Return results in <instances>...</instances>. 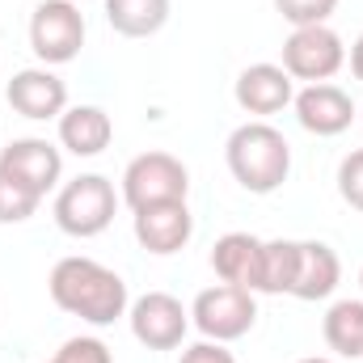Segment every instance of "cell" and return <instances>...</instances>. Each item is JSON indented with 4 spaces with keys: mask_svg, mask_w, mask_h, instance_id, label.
Listing matches in <instances>:
<instances>
[{
    "mask_svg": "<svg viewBox=\"0 0 363 363\" xmlns=\"http://www.w3.org/2000/svg\"><path fill=\"white\" fill-rule=\"evenodd\" d=\"M47 287H51V300H55L64 313L89 321L97 330H101V325H114V321L127 317V308H131L123 274L110 271V267H101V262H93V258H81V254L60 258L55 271H51V279H47Z\"/></svg>",
    "mask_w": 363,
    "mask_h": 363,
    "instance_id": "cell-1",
    "label": "cell"
},
{
    "mask_svg": "<svg viewBox=\"0 0 363 363\" xmlns=\"http://www.w3.org/2000/svg\"><path fill=\"white\" fill-rule=\"evenodd\" d=\"M224 157H228V174L241 182L250 194H274L287 182V174H291V144L267 118L241 123L228 135Z\"/></svg>",
    "mask_w": 363,
    "mask_h": 363,
    "instance_id": "cell-2",
    "label": "cell"
},
{
    "mask_svg": "<svg viewBox=\"0 0 363 363\" xmlns=\"http://www.w3.org/2000/svg\"><path fill=\"white\" fill-rule=\"evenodd\" d=\"M114 211H118L114 182L101 174H81V178L64 182V190L55 194V224L81 241L106 233L114 224Z\"/></svg>",
    "mask_w": 363,
    "mask_h": 363,
    "instance_id": "cell-3",
    "label": "cell"
},
{
    "mask_svg": "<svg viewBox=\"0 0 363 363\" xmlns=\"http://www.w3.org/2000/svg\"><path fill=\"white\" fill-rule=\"evenodd\" d=\"M190 321H194L199 334L211 338V342H237V338H245V334L254 330V321H258L254 291L233 287V283H216V287H207V291L194 296Z\"/></svg>",
    "mask_w": 363,
    "mask_h": 363,
    "instance_id": "cell-4",
    "label": "cell"
},
{
    "mask_svg": "<svg viewBox=\"0 0 363 363\" xmlns=\"http://www.w3.org/2000/svg\"><path fill=\"white\" fill-rule=\"evenodd\" d=\"M85 47V17L72 0H43L30 17V51L43 68L72 64Z\"/></svg>",
    "mask_w": 363,
    "mask_h": 363,
    "instance_id": "cell-5",
    "label": "cell"
},
{
    "mask_svg": "<svg viewBox=\"0 0 363 363\" xmlns=\"http://www.w3.org/2000/svg\"><path fill=\"white\" fill-rule=\"evenodd\" d=\"M342 64H347V47L330 26H300L283 43V72L291 81L325 85L330 77L342 72Z\"/></svg>",
    "mask_w": 363,
    "mask_h": 363,
    "instance_id": "cell-6",
    "label": "cell"
},
{
    "mask_svg": "<svg viewBox=\"0 0 363 363\" xmlns=\"http://www.w3.org/2000/svg\"><path fill=\"white\" fill-rule=\"evenodd\" d=\"M186 194H190V174L169 152H144L123 169V203L131 211L152 207V203H174Z\"/></svg>",
    "mask_w": 363,
    "mask_h": 363,
    "instance_id": "cell-7",
    "label": "cell"
},
{
    "mask_svg": "<svg viewBox=\"0 0 363 363\" xmlns=\"http://www.w3.org/2000/svg\"><path fill=\"white\" fill-rule=\"evenodd\" d=\"M127 317H131L135 342H144L148 351H178L182 338H186V330H190V313L182 308V300L169 296V291H148V296H140V300L127 308Z\"/></svg>",
    "mask_w": 363,
    "mask_h": 363,
    "instance_id": "cell-8",
    "label": "cell"
},
{
    "mask_svg": "<svg viewBox=\"0 0 363 363\" xmlns=\"http://www.w3.org/2000/svg\"><path fill=\"white\" fill-rule=\"evenodd\" d=\"M0 174L9 182H17V186H26L30 194L47 199V190H55L60 178H64V152L51 140L26 135V140H13L0 152Z\"/></svg>",
    "mask_w": 363,
    "mask_h": 363,
    "instance_id": "cell-9",
    "label": "cell"
},
{
    "mask_svg": "<svg viewBox=\"0 0 363 363\" xmlns=\"http://www.w3.org/2000/svg\"><path fill=\"white\" fill-rule=\"evenodd\" d=\"M291 106H296V118H300V127L308 131V135H321V140H330V135H342L355 118H359V106L351 101V93L338 89V85H304V89L291 97Z\"/></svg>",
    "mask_w": 363,
    "mask_h": 363,
    "instance_id": "cell-10",
    "label": "cell"
},
{
    "mask_svg": "<svg viewBox=\"0 0 363 363\" xmlns=\"http://www.w3.org/2000/svg\"><path fill=\"white\" fill-rule=\"evenodd\" d=\"M194 237V216L186 207V199L174 203H152V207H140L135 211V241L157 254V258H169L186 250V241Z\"/></svg>",
    "mask_w": 363,
    "mask_h": 363,
    "instance_id": "cell-11",
    "label": "cell"
},
{
    "mask_svg": "<svg viewBox=\"0 0 363 363\" xmlns=\"http://www.w3.org/2000/svg\"><path fill=\"white\" fill-rule=\"evenodd\" d=\"M4 97H9V106L21 118H34V123L60 118L68 110V85L51 68H21V72H13Z\"/></svg>",
    "mask_w": 363,
    "mask_h": 363,
    "instance_id": "cell-12",
    "label": "cell"
},
{
    "mask_svg": "<svg viewBox=\"0 0 363 363\" xmlns=\"http://www.w3.org/2000/svg\"><path fill=\"white\" fill-rule=\"evenodd\" d=\"M237 106L245 110V114H254V118H271L279 110H287L291 106V97H296V81L283 72V64H250L241 77H237Z\"/></svg>",
    "mask_w": 363,
    "mask_h": 363,
    "instance_id": "cell-13",
    "label": "cell"
},
{
    "mask_svg": "<svg viewBox=\"0 0 363 363\" xmlns=\"http://www.w3.org/2000/svg\"><path fill=\"white\" fill-rule=\"evenodd\" d=\"M258 267H262V241L250 233H224L211 250V271L220 283L258 291Z\"/></svg>",
    "mask_w": 363,
    "mask_h": 363,
    "instance_id": "cell-14",
    "label": "cell"
},
{
    "mask_svg": "<svg viewBox=\"0 0 363 363\" xmlns=\"http://www.w3.org/2000/svg\"><path fill=\"white\" fill-rule=\"evenodd\" d=\"M114 140V123L101 106H68L60 114V144L72 157H97Z\"/></svg>",
    "mask_w": 363,
    "mask_h": 363,
    "instance_id": "cell-15",
    "label": "cell"
},
{
    "mask_svg": "<svg viewBox=\"0 0 363 363\" xmlns=\"http://www.w3.org/2000/svg\"><path fill=\"white\" fill-rule=\"evenodd\" d=\"M338 283H342L338 254L325 241H300V267H296L291 296L296 300H325V296H334Z\"/></svg>",
    "mask_w": 363,
    "mask_h": 363,
    "instance_id": "cell-16",
    "label": "cell"
},
{
    "mask_svg": "<svg viewBox=\"0 0 363 363\" xmlns=\"http://www.w3.org/2000/svg\"><path fill=\"white\" fill-rule=\"evenodd\" d=\"M106 21L123 38H152L169 21V0H106Z\"/></svg>",
    "mask_w": 363,
    "mask_h": 363,
    "instance_id": "cell-17",
    "label": "cell"
},
{
    "mask_svg": "<svg viewBox=\"0 0 363 363\" xmlns=\"http://www.w3.org/2000/svg\"><path fill=\"white\" fill-rule=\"evenodd\" d=\"M325 347L342 359H363V300H338L330 304L321 321Z\"/></svg>",
    "mask_w": 363,
    "mask_h": 363,
    "instance_id": "cell-18",
    "label": "cell"
},
{
    "mask_svg": "<svg viewBox=\"0 0 363 363\" xmlns=\"http://www.w3.org/2000/svg\"><path fill=\"white\" fill-rule=\"evenodd\" d=\"M296 267H300V241H262L258 291L262 296H291Z\"/></svg>",
    "mask_w": 363,
    "mask_h": 363,
    "instance_id": "cell-19",
    "label": "cell"
},
{
    "mask_svg": "<svg viewBox=\"0 0 363 363\" xmlns=\"http://www.w3.org/2000/svg\"><path fill=\"white\" fill-rule=\"evenodd\" d=\"M38 203H43L38 194H30L26 186H17L0 174V224H26L38 211Z\"/></svg>",
    "mask_w": 363,
    "mask_h": 363,
    "instance_id": "cell-20",
    "label": "cell"
},
{
    "mask_svg": "<svg viewBox=\"0 0 363 363\" xmlns=\"http://www.w3.org/2000/svg\"><path fill=\"white\" fill-rule=\"evenodd\" d=\"M274 9L283 13V21L291 30H300V26H325L334 17L338 0H274Z\"/></svg>",
    "mask_w": 363,
    "mask_h": 363,
    "instance_id": "cell-21",
    "label": "cell"
},
{
    "mask_svg": "<svg viewBox=\"0 0 363 363\" xmlns=\"http://www.w3.org/2000/svg\"><path fill=\"white\" fill-rule=\"evenodd\" d=\"M338 194H342L347 207L363 211V148L342 157V165H338Z\"/></svg>",
    "mask_w": 363,
    "mask_h": 363,
    "instance_id": "cell-22",
    "label": "cell"
},
{
    "mask_svg": "<svg viewBox=\"0 0 363 363\" xmlns=\"http://www.w3.org/2000/svg\"><path fill=\"white\" fill-rule=\"evenodd\" d=\"M51 363H114V355H110V347L101 342V338H68L60 351H55V359Z\"/></svg>",
    "mask_w": 363,
    "mask_h": 363,
    "instance_id": "cell-23",
    "label": "cell"
},
{
    "mask_svg": "<svg viewBox=\"0 0 363 363\" xmlns=\"http://www.w3.org/2000/svg\"><path fill=\"white\" fill-rule=\"evenodd\" d=\"M178 363H237V359H233V351H224V342H211V338H203V342L186 347Z\"/></svg>",
    "mask_w": 363,
    "mask_h": 363,
    "instance_id": "cell-24",
    "label": "cell"
},
{
    "mask_svg": "<svg viewBox=\"0 0 363 363\" xmlns=\"http://www.w3.org/2000/svg\"><path fill=\"white\" fill-rule=\"evenodd\" d=\"M351 72H355V81H363V34L355 38V47H351Z\"/></svg>",
    "mask_w": 363,
    "mask_h": 363,
    "instance_id": "cell-25",
    "label": "cell"
},
{
    "mask_svg": "<svg viewBox=\"0 0 363 363\" xmlns=\"http://www.w3.org/2000/svg\"><path fill=\"white\" fill-rule=\"evenodd\" d=\"M300 363H334V359H321V355H313V359H300Z\"/></svg>",
    "mask_w": 363,
    "mask_h": 363,
    "instance_id": "cell-26",
    "label": "cell"
},
{
    "mask_svg": "<svg viewBox=\"0 0 363 363\" xmlns=\"http://www.w3.org/2000/svg\"><path fill=\"white\" fill-rule=\"evenodd\" d=\"M359 287H363V271H359Z\"/></svg>",
    "mask_w": 363,
    "mask_h": 363,
    "instance_id": "cell-27",
    "label": "cell"
},
{
    "mask_svg": "<svg viewBox=\"0 0 363 363\" xmlns=\"http://www.w3.org/2000/svg\"><path fill=\"white\" fill-rule=\"evenodd\" d=\"M359 123H363V110H359Z\"/></svg>",
    "mask_w": 363,
    "mask_h": 363,
    "instance_id": "cell-28",
    "label": "cell"
}]
</instances>
